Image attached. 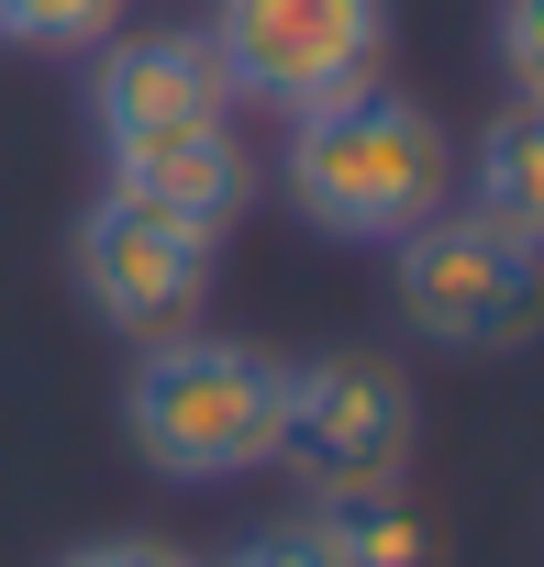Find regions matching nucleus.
Instances as JSON below:
<instances>
[{
	"mask_svg": "<svg viewBox=\"0 0 544 567\" xmlns=\"http://www.w3.org/2000/svg\"><path fill=\"white\" fill-rule=\"evenodd\" d=\"M279 189L334 245H400L411 223H433L456 200V134L411 90H378L367 79V90H345L323 112H290Z\"/></svg>",
	"mask_w": 544,
	"mask_h": 567,
	"instance_id": "nucleus-1",
	"label": "nucleus"
},
{
	"mask_svg": "<svg viewBox=\"0 0 544 567\" xmlns=\"http://www.w3.org/2000/svg\"><path fill=\"white\" fill-rule=\"evenodd\" d=\"M279 423H290V357H266L244 334H211V323L145 334V357L123 379V434L178 489L279 467Z\"/></svg>",
	"mask_w": 544,
	"mask_h": 567,
	"instance_id": "nucleus-2",
	"label": "nucleus"
},
{
	"mask_svg": "<svg viewBox=\"0 0 544 567\" xmlns=\"http://www.w3.org/2000/svg\"><path fill=\"white\" fill-rule=\"evenodd\" d=\"M400 267V323L422 346H456V357H511L544 334V245L500 234L489 212L444 200L433 223H411L389 245Z\"/></svg>",
	"mask_w": 544,
	"mask_h": 567,
	"instance_id": "nucleus-3",
	"label": "nucleus"
},
{
	"mask_svg": "<svg viewBox=\"0 0 544 567\" xmlns=\"http://www.w3.org/2000/svg\"><path fill=\"white\" fill-rule=\"evenodd\" d=\"M200 45L222 68V101L290 123L389 68V0H211Z\"/></svg>",
	"mask_w": 544,
	"mask_h": 567,
	"instance_id": "nucleus-4",
	"label": "nucleus"
},
{
	"mask_svg": "<svg viewBox=\"0 0 544 567\" xmlns=\"http://www.w3.org/2000/svg\"><path fill=\"white\" fill-rule=\"evenodd\" d=\"M411 445H422V401L389 357L334 346L312 368H290V423H279V467L301 478V501H367V489H411Z\"/></svg>",
	"mask_w": 544,
	"mask_h": 567,
	"instance_id": "nucleus-5",
	"label": "nucleus"
},
{
	"mask_svg": "<svg viewBox=\"0 0 544 567\" xmlns=\"http://www.w3.org/2000/svg\"><path fill=\"white\" fill-rule=\"evenodd\" d=\"M211 256H222L211 234H189V223H167V212H145L123 189H101L79 212V234H67V278H79V301L112 334H178V323H200Z\"/></svg>",
	"mask_w": 544,
	"mask_h": 567,
	"instance_id": "nucleus-6",
	"label": "nucleus"
},
{
	"mask_svg": "<svg viewBox=\"0 0 544 567\" xmlns=\"http://www.w3.org/2000/svg\"><path fill=\"white\" fill-rule=\"evenodd\" d=\"M90 123H101V145L178 134V123H233L200 23H156V34H112V45H90Z\"/></svg>",
	"mask_w": 544,
	"mask_h": 567,
	"instance_id": "nucleus-7",
	"label": "nucleus"
},
{
	"mask_svg": "<svg viewBox=\"0 0 544 567\" xmlns=\"http://www.w3.org/2000/svg\"><path fill=\"white\" fill-rule=\"evenodd\" d=\"M101 156H112L123 200H145V212H167V223H189L211 245L233 234V212L255 189V156H244L233 123H178V134H134V145H101Z\"/></svg>",
	"mask_w": 544,
	"mask_h": 567,
	"instance_id": "nucleus-8",
	"label": "nucleus"
},
{
	"mask_svg": "<svg viewBox=\"0 0 544 567\" xmlns=\"http://www.w3.org/2000/svg\"><path fill=\"white\" fill-rule=\"evenodd\" d=\"M467 212H489L500 234L544 245V112H500L478 145H467Z\"/></svg>",
	"mask_w": 544,
	"mask_h": 567,
	"instance_id": "nucleus-9",
	"label": "nucleus"
},
{
	"mask_svg": "<svg viewBox=\"0 0 544 567\" xmlns=\"http://www.w3.org/2000/svg\"><path fill=\"white\" fill-rule=\"evenodd\" d=\"M323 523V545L345 567H422L433 556V523L411 512V489H367V501H301Z\"/></svg>",
	"mask_w": 544,
	"mask_h": 567,
	"instance_id": "nucleus-10",
	"label": "nucleus"
},
{
	"mask_svg": "<svg viewBox=\"0 0 544 567\" xmlns=\"http://www.w3.org/2000/svg\"><path fill=\"white\" fill-rule=\"evenodd\" d=\"M134 0H0V45H23V56H90L123 34Z\"/></svg>",
	"mask_w": 544,
	"mask_h": 567,
	"instance_id": "nucleus-11",
	"label": "nucleus"
},
{
	"mask_svg": "<svg viewBox=\"0 0 544 567\" xmlns=\"http://www.w3.org/2000/svg\"><path fill=\"white\" fill-rule=\"evenodd\" d=\"M211 567H345L334 545H323V523L312 512H279V523H255V534H233Z\"/></svg>",
	"mask_w": 544,
	"mask_h": 567,
	"instance_id": "nucleus-12",
	"label": "nucleus"
},
{
	"mask_svg": "<svg viewBox=\"0 0 544 567\" xmlns=\"http://www.w3.org/2000/svg\"><path fill=\"white\" fill-rule=\"evenodd\" d=\"M489 56L511 79L522 112H544V0H500V23H489Z\"/></svg>",
	"mask_w": 544,
	"mask_h": 567,
	"instance_id": "nucleus-13",
	"label": "nucleus"
},
{
	"mask_svg": "<svg viewBox=\"0 0 544 567\" xmlns=\"http://www.w3.org/2000/svg\"><path fill=\"white\" fill-rule=\"evenodd\" d=\"M56 567H211L200 545H167V534H90V545H67Z\"/></svg>",
	"mask_w": 544,
	"mask_h": 567,
	"instance_id": "nucleus-14",
	"label": "nucleus"
}]
</instances>
